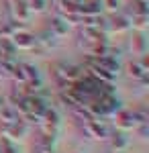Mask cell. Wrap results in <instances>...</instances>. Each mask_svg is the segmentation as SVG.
<instances>
[{
	"instance_id": "6da1fadb",
	"label": "cell",
	"mask_w": 149,
	"mask_h": 153,
	"mask_svg": "<svg viewBox=\"0 0 149 153\" xmlns=\"http://www.w3.org/2000/svg\"><path fill=\"white\" fill-rule=\"evenodd\" d=\"M35 39L29 33H16L14 35V45H19V47H33Z\"/></svg>"
},
{
	"instance_id": "7a4b0ae2",
	"label": "cell",
	"mask_w": 149,
	"mask_h": 153,
	"mask_svg": "<svg viewBox=\"0 0 149 153\" xmlns=\"http://www.w3.org/2000/svg\"><path fill=\"white\" fill-rule=\"evenodd\" d=\"M129 74H131V76H133V78H143V76H145V70H143V68H139V65H133V63H131V65H129Z\"/></svg>"
},
{
	"instance_id": "3957f363",
	"label": "cell",
	"mask_w": 149,
	"mask_h": 153,
	"mask_svg": "<svg viewBox=\"0 0 149 153\" xmlns=\"http://www.w3.org/2000/svg\"><path fill=\"white\" fill-rule=\"evenodd\" d=\"M106 6H108L110 10H116V8H118V0H106Z\"/></svg>"
},
{
	"instance_id": "277c9868",
	"label": "cell",
	"mask_w": 149,
	"mask_h": 153,
	"mask_svg": "<svg viewBox=\"0 0 149 153\" xmlns=\"http://www.w3.org/2000/svg\"><path fill=\"white\" fill-rule=\"evenodd\" d=\"M125 139H121V135H118V139H115V141H112V145H115V147H123V145H125Z\"/></svg>"
}]
</instances>
